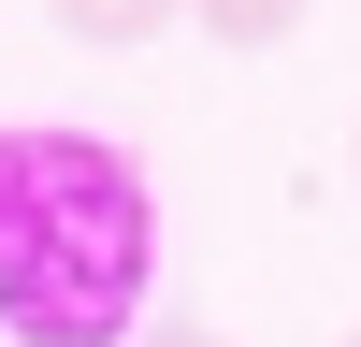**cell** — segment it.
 Instances as JSON below:
<instances>
[{"label":"cell","instance_id":"obj_1","mask_svg":"<svg viewBox=\"0 0 361 347\" xmlns=\"http://www.w3.org/2000/svg\"><path fill=\"white\" fill-rule=\"evenodd\" d=\"M159 289V188L102 130H0V333L15 347H116Z\"/></svg>","mask_w":361,"mask_h":347},{"label":"cell","instance_id":"obj_2","mask_svg":"<svg viewBox=\"0 0 361 347\" xmlns=\"http://www.w3.org/2000/svg\"><path fill=\"white\" fill-rule=\"evenodd\" d=\"M58 29H73V44H102V58H130V44H159L173 15H188V0H44Z\"/></svg>","mask_w":361,"mask_h":347},{"label":"cell","instance_id":"obj_3","mask_svg":"<svg viewBox=\"0 0 361 347\" xmlns=\"http://www.w3.org/2000/svg\"><path fill=\"white\" fill-rule=\"evenodd\" d=\"M304 15H318V0H188V29H202V44H231V58H260V44H289Z\"/></svg>","mask_w":361,"mask_h":347},{"label":"cell","instance_id":"obj_4","mask_svg":"<svg viewBox=\"0 0 361 347\" xmlns=\"http://www.w3.org/2000/svg\"><path fill=\"white\" fill-rule=\"evenodd\" d=\"M145 347H231V333H188V318H173V333H145Z\"/></svg>","mask_w":361,"mask_h":347},{"label":"cell","instance_id":"obj_5","mask_svg":"<svg viewBox=\"0 0 361 347\" xmlns=\"http://www.w3.org/2000/svg\"><path fill=\"white\" fill-rule=\"evenodd\" d=\"M347 174H361V145H347Z\"/></svg>","mask_w":361,"mask_h":347},{"label":"cell","instance_id":"obj_6","mask_svg":"<svg viewBox=\"0 0 361 347\" xmlns=\"http://www.w3.org/2000/svg\"><path fill=\"white\" fill-rule=\"evenodd\" d=\"M347 347H361V318H347Z\"/></svg>","mask_w":361,"mask_h":347}]
</instances>
